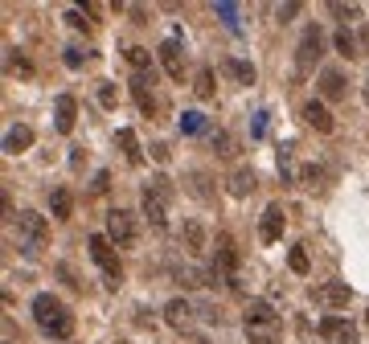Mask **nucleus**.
Masks as SVG:
<instances>
[{
    "label": "nucleus",
    "instance_id": "obj_1",
    "mask_svg": "<svg viewBox=\"0 0 369 344\" xmlns=\"http://www.w3.org/2000/svg\"><path fill=\"white\" fill-rule=\"evenodd\" d=\"M33 316H37L42 332L53 336V341H66V336L74 332V316L66 311V303L53 300V295H37V300H33Z\"/></svg>",
    "mask_w": 369,
    "mask_h": 344
},
{
    "label": "nucleus",
    "instance_id": "obj_2",
    "mask_svg": "<svg viewBox=\"0 0 369 344\" xmlns=\"http://www.w3.org/2000/svg\"><path fill=\"white\" fill-rule=\"evenodd\" d=\"M177 193H173V184L164 180V176H156V180H148L144 184V217L152 221V230H169V201H173Z\"/></svg>",
    "mask_w": 369,
    "mask_h": 344
},
{
    "label": "nucleus",
    "instance_id": "obj_3",
    "mask_svg": "<svg viewBox=\"0 0 369 344\" xmlns=\"http://www.w3.org/2000/svg\"><path fill=\"white\" fill-rule=\"evenodd\" d=\"M12 225H17V246H21L25 255H37V250L49 242V221L42 214H33V209L17 214L12 217Z\"/></svg>",
    "mask_w": 369,
    "mask_h": 344
},
{
    "label": "nucleus",
    "instance_id": "obj_4",
    "mask_svg": "<svg viewBox=\"0 0 369 344\" xmlns=\"http://www.w3.org/2000/svg\"><path fill=\"white\" fill-rule=\"evenodd\" d=\"M91 258L103 266V275H107V287L115 291L119 283H123V266H119V258H115V246H111V238H103V234H94L91 242Z\"/></svg>",
    "mask_w": 369,
    "mask_h": 344
},
{
    "label": "nucleus",
    "instance_id": "obj_5",
    "mask_svg": "<svg viewBox=\"0 0 369 344\" xmlns=\"http://www.w3.org/2000/svg\"><path fill=\"white\" fill-rule=\"evenodd\" d=\"M107 238H111L115 250H132L136 246V217L128 209H111L107 214Z\"/></svg>",
    "mask_w": 369,
    "mask_h": 344
},
{
    "label": "nucleus",
    "instance_id": "obj_6",
    "mask_svg": "<svg viewBox=\"0 0 369 344\" xmlns=\"http://www.w3.org/2000/svg\"><path fill=\"white\" fill-rule=\"evenodd\" d=\"M320 53H324V29L320 25H308L304 37H300V49H295V66L300 70H312L320 62Z\"/></svg>",
    "mask_w": 369,
    "mask_h": 344
},
{
    "label": "nucleus",
    "instance_id": "obj_7",
    "mask_svg": "<svg viewBox=\"0 0 369 344\" xmlns=\"http://www.w3.org/2000/svg\"><path fill=\"white\" fill-rule=\"evenodd\" d=\"M320 332L328 336V344H361L357 324H349V320H336V316H328V320H324Z\"/></svg>",
    "mask_w": 369,
    "mask_h": 344
},
{
    "label": "nucleus",
    "instance_id": "obj_8",
    "mask_svg": "<svg viewBox=\"0 0 369 344\" xmlns=\"http://www.w3.org/2000/svg\"><path fill=\"white\" fill-rule=\"evenodd\" d=\"M214 266L226 270V283L234 279V270H238V246H234L230 234H222V238L214 242Z\"/></svg>",
    "mask_w": 369,
    "mask_h": 344
},
{
    "label": "nucleus",
    "instance_id": "obj_9",
    "mask_svg": "<svg viewBox=\"0 0 369 344\" xmlns=\"http://www.w3.org/2000/svg\"><path fill=\"white\" fill-rule=\"evenodd\" d=\"M160 62H164V74L181 83V74H184V45H181V37H169V42L160 45Z\"/></svg>",
    "mask_w": 369,
    "mask_h": 344
},
{
    "label": "nucleus",
    "instance_id": "obj_10",
    "mask_svg": "<svg viewBox=\"0 0 369 344\" xmlns=\"http://www.w3.org/2000/svg\"><path fill=\"white\" fill-rule=\"evenodd\" d=\"M312 300L320 303V307H345V303L353 300V291H349V283H320L312 291Z\"/></svg>",
    "mask_w": 369,
    "mask_h": 344
},
{
    "label": "nucleus",
    "instance_id": "obj_11",
    "mask_svg": "<svg viewBox=\"0 0 369 344\" xmlns=\"http://www.w3.org/2000/svg\"><path fill=\"white\" fill-rule=\"evenodd\" d=\"M193 316H197V303H189V300H169V307H164V320L173 328H181V332L193 328Z\"/></svg>",
    "mask_w": 369,
    "mask_h": 344
},
{
    "label": "nucleus",
    "instance_id": "obj_12",
    "mask_svg": "<svg viewBox=\"0 0 369 344\" xmlns=\"http://www.w3.org/2000/svg\"><path fill=\"white\" fill-rule=\"evenodd\" d=\"M283 225H287V221H283V209H279V205H267V209H263V217H259V238L271 246V242H279Z\"/></svg>",
    "mask_w": 369,
    "mask_h": 344
},
{
    "label": "nucleus",
    "instance_id": "obj_13",
    "mask_svg": "<svg viewBox=\"0 0 369 344\" xmlns=\"http://www.w3.org/2000/svg\"><path fill=\"white\" fill-rule=\"evenodd\" d=\"M74 119H78V103H74V94H62L58 107H53V128L62 131V135H70L74 131Z\"/></svg>",
    "mask_w": 369,
    "mask_h": 344
},
{
    "label": "nucleus",
    "instance_id": "obj_14",
    "mask_svg": "<svg viewBox=\"0 0 369 344\" xmlns=\"http://www.w3.org/2000/svg\"><path fill=\"white\" fill-rule=\"evenodd\" d=\"M345 74L336 70V66H324L320 70V94L328 98V103H336V98H345Z\"/></svg>",
    "mask_w": 369,
    "mask_h": 344
},
{
    "label": "nucleus",
    "instance_id": "obj_15",
    "mask_svg": "<svg viewBox=\"0 0 369 344\" xmlns=\"http://www.w3.org/2000/svg\"><path fill=\"white\" fill-rule=\"evenodd\" d=\"M132 94H136V103H139V111H144V115H152V111H156V103H152V70L132 78Z\"/></svg>",
    "mask_w": 369,
    "mask_h": 344
},
{
    "label": "nucleus",
    "instance_id": "obj_16",
    "mask_svg": "<svg viewBox=\"0 0 369 344\" xmlns=\"http://www.w3.org/2000/svg\"><path fill=\"white\" fill-rule=\"evenodd\" d=\"M29 144H33V128H25V123H12V128L4 131V152H12V156H17V152H25Z\"/></svg>",
    "mask_w": 369,
    "mask_h": 344
},
{
    "label": "nucleus",
    "instance_id": "obj_17",
    "mask_svg": "<svg viewBox=\"0 0 369 344\" xmlns=\"http://www.w3.org/2000/svg\"><path fill=\"white\" fill-rule=\"evenodd\" d=\"M304 119L320 131V135H328V131H332V115H328V107H324V103H316V98L304 107Z\"/></svg>",
    "mask_w": 369,
    "mask_h": 344
},
{
    "label": "nucleus",
    "instance_id": "obj_18",
    "mask_svg": "<svg viewBox=\"0 0 369 344\" xmlns=\"http://www.w3.org/2000/svg\"><path fill=\"white\" fill-rule=\"evenodd\" d=\"M246 324H279V316L267 300H250L246 303Z\"/></svg>",
    "mask_w": 369,
    "mask_h": 344
},
{
    "label": "nucleus",
    "instance_id": "obj_19",
    "mask_svg": "<svg viewBox=\"0 0 369 344\" xmlns=\"http://www.w3.org/2000/svg\"><path fill=\"white\" fill-rule=\"evenodd\" d=\"M250 344H279V324H246Z\"/></svg>",
    "mask_w": 369,
    "mask_h": 344
},
{
    "label": "nucleus",
    "instance_id": "obj_20",
    "mask_svg": "<svg viewBox=\"0 0 369 344\" xmlns=\"http://www.w3.org/2000/svg\"><path fill=\"white\" fill-rule=\"evenodd\" d=\"M115 144L123 148V156H128L132 164H139V139H136V131H132V128H119V131H115Z\"/></svg>",
    "mask_w": 369,
    "mask_h": 344
},
{
    "label": "nucleus",
    "instance_id": "obj_21",
    "mask_svg": "<svg viewBox=\"0 0 369 344\" xmlns=\"http://www.w3.org/2000/svg\"><path fill=\"white\" fill-rule=\"evenodd\" d=\"M70 209H74L70 193H66V189H53V193H49V214L58 217V221H66V217H70Z\"/></svg>",
    "mask_w": 369,
    "mask_h": 344
},
{
    "label": "nucleus",
    "instance_id": "obj_22",
    "mask_svg": "<svg viewBox=\"0 0 369 344\" xmlns=\"http://www.w3.org/2000/svg\"><path fill=\"white\" fill-rule=\"evenodd\" d=\"M230 193H234V197H246V193H255V172H250V169H234Z\"/></svg>",
    "mask_w": 369,
    "mask_h": 344
},
{
    "label": "nucleus",
    "instance_id": "obj_23",
    "mask_svg": "<svg viewBox=\"0 0 369 344\" xmlns=\"http://www.w3.org/2000/svg\"><path fill=\"white\" fill-rule=\"evenodd\" d=\"M332 45H336V53H345V58H361V49H357V37H353L349 29H336Z\"/></svg>",
    "mask_w": 369,
    "mask_h": 344
},
{
    "label": "nucleus",
    "instance_id": "obj_24",
    "mask_svg": "<svg viewBox=\"0 0 369 344\" xmlns=\"http://www.w3.org/2000/svg\"><path fill=\"white\" fill-rule=\"evenodd\" d=\"M184 242H189V250H205V230H201V221H184Z\"/></svg>",
    "mask_w": 369,
    "mask_h": 344
},
{
    "label": "nucleus",
    "instance_id": "obj_25",
    "mask_svg": "<svg viewBox=\"0 0 369 344\" xmlns=\"http://www.w3.org/2000/svg\"><path fill=\"white\" fill-rule=\"evenodd\" d=\"M181 131H184V135L205 131V115H201V111H184V115H181Z\"/></svg>",
    "mask_w": 369,
    "mask_h": 344
},
{
    "label": "nucleus",
    "instance_id": "obj_26",
    "mask_svg": "<svg viewBox=\"0 0 369 344\" xmlns=\"http://www.w3.org/2000/svg\"><path fill=\"white\" fill-rule=\"evenodd\" d=\"M230 74L238 78V83H246V86L255 83V66H250V62H242V58H234V62H230Z\"/></svg>",
    "mask_w": 369,
    "mask_h": 344
},
{
    "label": "nucleus",
    "instance_id": "obj_27",
    "mask_svg": "<svg viewBox=\"0 0 369 344\" xmlns=\"http://www.w3.org/2000/svg\"><path fill=\"white\" fill-rule=\"evenodd\" d=\"M214 12L226 21V29H230V33H238V29H242V25H238V8H234V4H214Z\"/></svg>",
    "mask_w": 369,
    "mask_h": 344
},
{
    "label": "nucleus",
    "instance_id": "obj_28",
    "mask_svg": "<svg viewBox=\"0 0 369 344\" xmlns=\"http://www.w3.org/2000/svg\"><path fill=\"white\" fill-rule=\"evenodd\" d=\"M197 94L201 98H214V74H209V66L197 70Z\"/></svg>",
    "mask_w": 369,
    "mask_h": 344
},
{
    "label": "nucleus",
    "instance_id": "obj_29",
    "mask_svg": "<svg viewBox=\"0 0 369 344\" xmlns=\"http://www.w3.org/2000/svg\"><path fill=\"white\" fill-rule=\"evenodd\" d=\"M287 266H291L295 275H308V255H304V246H291V255H287Z\"/></svg>",
    "mask_w": 369,
    "mask_h": 344
},
{
    "label": "nucleus",
    "instance_id": "obj_30",
    "mask_svg": "<svg viewBox=\"0 0 369 344\" xmlns=\"http://www.w3.org/2000/svg\"><path fill=\"white\" fill-rule=\"evenodd\" d=\"M128 62H132V70H136V74H148V49L132 45V49H128Z\"/></svg>",
    "mask_w": 369,
    "mask_h": 344
},
{
    "label": "nucleus",
    "instance_id": "obj_31",
    "mask_svg": "<svg viewBox=\"0 0 369 344\" xmlns=\"http://www.w3.org/2000/svg\"><path fill=\"white\" fill-rule=\"evenodd\" d=\"M87 17H91L87 8H70V12H66V25H70V29H91V21H87Z\"/></svg>",
    "mask_w": 369,
    "mask_h": 344
},
{
    "label": "nucleus",
    "instance_id": "obj_32",
    "mask_svg": "<svg viewBox=\"0 0 369 344\" xmlns=\"http://www.w3.org/2000/svg\"><path fill=\"white\" fill-rule=\"evenodd\" d=\"M214 148H218V156H234V139L226 131H214Z\"/></svg>",
    "mask_w": 369,
    "mask_h": 344
},
{
    "label": "nucleus",
    "instance_id": "obj_33",
    "mask_svg": "<svg viewBox=\"0 0 369 344\" xmlns=\"http://www.w3.org/2000/svg\"><path fill=\"white\" fill-rule=\"evenodd\" d=\"M300 180H304V184L312 189V184H320V180H324V169H320V164H308V169L300 172Z\"/></svg>",
    "mask_w": 369,
    "mask_h": 344
},
{
    "label": "nucleus",
    "instance_id": "obj_34",
    "mask_svg": "<svg viewBox=\"0 0 369 344\" xmlns=\"http://www.w3.org/2000/svg\"><path fill=\"white\" fill-rule=\"evenodd\" d=\"M328 12H332V17H357V4H341V0H332Z\"/></svg>",
    "mask_w": 369,
    "mask_h": 344
},
{
    "label": "nucleus",
    "instance_id": "obj_35",
    "mask_svg": "<svg viewBox=\"0 0 369 344\" xmlns=\"http://www.w3.org/2000/svg\"><path fill=\"white\" fill-rule=\"evenodd\" d=\"M62 53H66V66H70V70H78V66L87 62V53H83V49H74V45H70V49H62Z\"/></svg>",
    "mask_w": 369,
    "mask_h": 344
},
{
    "label": "nucleus",
    "instance_id": "obj_36",
    "mask_svg": "<svg viewBox=\"0 0 369 344\" xmlns=\"http://www.w3.org/2000/svg\"><path fill=\"white\" fill-rule=\"evenodd\" d=\"M295 12H300V4H295V0H287V4H279V8H275V17H279V21H291Z\"/></svg>",
    "mask_w": 369,
    "mask_h": 344
},
{
    "label": "nucleus",
    "instance_id": "obj_37",
    "mask_svg": "<svg viewBox=\"0 0 369 344\" xmlns=\"http://www.w3.org/2000/svg\"><path fill=\"white\" fill-rule=\"evenodd\" d=\"M98 103H103V107H115V86H103V90H98Z\"/></svg>",
    "mask_w": 369,
    "mask_h": 344
},
{
    "label": "nucleus",
    "instance_id": "obj_38",
    "mask_svg": "<svg viewBox=\"0 0 369 344\" xmlns=\"http://www.w3.org/2000/svg\"><path fill=\"white\" fill-rule=\"evenodd\" d=\"M357 49H361V58L369 53V25H361V33H357Z\"/></svg>",
    "mask_w": 369,
    "mask_h": 344
},
{
    "label": "nucleus",
    "instance_id": "obj_39",
    "mask_svg": "<svg viewBox=\"0 0 369 344\" xmlns=\"http://www.w3.org/2000/svg\"><path fill=\"white\" fill-rule=\"evenodd\" d=\"M263 131H267V115L259 111V115H255V135H263Z\"/></svg>",
    "mask_w": 369,
    "mask_h": 344
},
{
    "label": "nucleus",
    "instance_id": "obj_40",
    "mask_svg": "<svg viewBox=\"0 0 369 344\" xmlns=\"http://www.w3.org/2000/svg\"><path fill=\"white\" fill-rule=\"evenodd\" d=\"M366 98H369V90H366Z\"/></svg>",
    "mask_w": 369,
    "mask_h": 344
},
{
    "label": "nucleus",
    "instance_id": "obj_41",
    "mask_svg": "<svg viewBox=\"0 0 369 344\" xmlns=\"http://www.w3.org/2000/svg\"><path fill=\"white\" fill-rule=\"evenodd\" d=\"M366 324H369V316H366Z\"/></svg>",
    "mask_w": 369,
    "mask_h": 344
}]
</instances>
